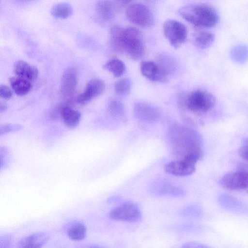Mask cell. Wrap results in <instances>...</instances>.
Here are the masks:
<instances>
[{
	"label": "cell",
	"instance_id": "obj_29",
	"mask_svg": "<svg viewBox=\"0 0 248 248\" xmlns=\"http://www.w3.org/2000/svg\"><path fill=\"white\" fill-rule=\"evenodd\" d=\"M239 154L244 159L248 160V138L244 139L239 150Z\"/></svg>",
	"mask_w": 248,
	"mask_h": 248
},
{
	"label": "cell",
	"instance_id": "obj_27",
	"mask_svg": "<svg viewBox=\"0 0 248 248\" xmlns=\"http://www.w3.org/2000/svg\"><path fill=\"white\" fill-rule=\"evenodd\" d=\"M21 128V126L18 124H7L1 125L0 128V135L4 134L13 131H16Z\"/></svg>",
	"mask_w": 248,
	"mask_h": 248
},
{
	"label": "cell",
	"instance_id": "obj_2",
	"mask_svg": "<svg viewBox=\"0 0 248 248\" xmlns=\"http://www.w3.org/2000/svg\"><path fill=\"white\" fill-rule=\"evenodd\" d=\"M170 143L172 155L178 159H183L193 153L202 151V137L194 130L171 136Z\"/></svg>",
	"mask_w": 248,
	"mask_h": 248
},
{
	"label": "cell",
	"instance_id": "obj_13",
	"mask_svg": "<svg viewBox=\"0 0 248 248\" xmlns=\"http://www.w3.org/2000/svg\"><path fill=\"white\" fill-rule=\"evenodd\" d=\"M134 112L139 119L144 122H153L159 117L158 110L146 103H137L134 106Z\"/></svg>",
	"mask_w": 248,
	"mask_h": 248
},
{
	"label": "cell",
	"instance_id": "obj_31",
	"mask_svg": "<svg viewBox=\"0 0 248 248\" xmlns=\"http://www.w3.org/2000/svg\"><path fill=\"white\" fill-rule=\"evenodd\" d=\"M7 108V106L5 103H0V112L4 111Z\"/></svg>",
	"mask_w": 248,
	"mask_h": 248
},
{
	"label": "cell",
	"instance_id": "obj_9",
	"mask_svg": "<svg viewBox=\"0 0 248 248\" xmlns=\"http://www.w3.org/2000/svg\"><path fill=\"white\" fill-rule=\"evenodd\" d=\"M105 89L104 81L100 78H93L87 84L84 92L78 96L77 101L81 105L87 104L101 95Z\"/></svg>",
	"mask_w": 248,
	"mask_h": 248
},
{
	"label": "cell",
	"instance_id": "obj_4",
	"mask_svg": "<svg viewBox=\"0 0 248 248\" xmlns=\"http://www.w3.org/2000/svg\"><path fill=\"white\" fill-rule=\"evenodd\" d=\"M216 103V97L211 93L198 90L188 95L186 103L190 111L194 113H204L212 109Z\"/></svg>",
	"mask_w": 248,
	"mask_h": 248
},
{
	"label": "cell",
	"instance_id": "obj_16",
	"mask_svg": "<svg viewBox=\"0 0 248 248\" xmlns=\"http://www.w3.org/2000/svg\"><path fill=\"white\" fill-rule=\"evenodd\" d=\"M154 190L157 195L180 197L185 194L181 187L167 182H158L154 186Z\"/></svg>",
	"mask_w": 248,
	"mask_h": 248
},
{
	"label": "cell",
	"instance_id": "obj_30",
	"mask_svg": "<svg viewBox=\"0 0 248 248\" xmlns=\"http://www.w3.org/2000/svg\"><path fill=\"white\" fill-rule=\"evenodd\" d=\"M133 0H116L117 2L123 5L127 4L132 2Z\"/></svg>",
	"mask_w": 248,
	"mask_h": 248
},
{
	"label": "cell",
	"instance_id": "obj_6",
	"mask_svg": "<svg viewBox=\"0 0 248 248\" xmlns=\"http://www.w3.org/2000/svg\"><path fill=\"white\" fill-rule=\"evenodd\" d=\"M164 34L175 48L181 46L187 38V30L182 23L175 20H168L163 26Z\"/></svg>",
	"mask_w": 248,
	"mask_h": 248
},
{
	"label": "cell",
	"instance_id": "obj_32",
	"mask_svg": "<svg viewBox=\"0 0 248 248\" xmlns=\"http://www.w3.org/2000/svg\"><path fill=\"white\" fill-rule=\"evenodd\" d=\"M20 1H22V2H27V1H31V0H18Z\"/></svg>",
	"mask_w": 248,
	"mask_h": 248
},
{
	"label": "cell",
	"instance_id": "obj_8",
	"mask_svg": "<svg viewBox=\"0 0 248 248\" xmlns=\"http://www.w3.org/2000/svg\"><path fill=\"white\" fill-rule=\"evenodd\" d=\"M109 216L115 220L135 222L140 219L141 212L136 205L126 202L111 210Z\"/></svg>",
	"mask_w": 248,
	"mask_h": 248
},
{
	"label": "cell",
	"instance_id": "obj_5",
	"mask_svg": "<svg viewBox=\"0 0 248 248\" xmlns=\"http://www.w3.org/2000/svg\"><path fill=\"white\" fill-rule=\"evenodd\" d=\"M128 19L133 24L143 28H149L154 24L153 15L150 9L141 3H135L126 10Z\"/></svg>",
	"mask_w": 248,
	"mask_h": 248
},
{
	"label": "cell",
	"instance_id": "obj_20",
	"mask_svg": "<svg viewBox=\"0 0 248 248\" xmlns=\"http://www.w3.org/2000/svg\"><path fill=\"white\" fill-rule=\"evenodd\" d=\"M9 81L13 90L19 96L28 93L32 87L30 81L18 77L11 78Z\"/></svg>",
	"mask_w": 248,
	"mask_h": 248
},
{
	"label": "cell",
	"instance_id": "obj_3",
	"mask_svg": "<svg viewBox=\"0 0 248 248\" xmlns=\"http://www.w3.org/2000/svg\"><path fill=\"white\" fill-rule=\"evenodd\" d=\"M118 46V52L124 53L132 60L140 59L144 52V46L140 31L133 27L124 28Z\"/></svg>",
	"mask_w": 248,
	"mask_h": 248
},
{
	"label": "cell",
	"instance_id": "obj_15",
	"mask_svg": "<svg viewBox=\"0 0 248 248\" xmlns=\"http://www.w3.org/2000/svg\"><path fill=\"white\" fill-rule=\"evenodd\" d=\"M14 72L17 77L30 81L36 79L38 75V70L35 66L22 60L15 63Z\"/></svg>",
	"mask_w": 248,
	"mask_h": 248
},
{
	"label": "cell",
	"instance_id": "obj_21",
	"mask_svg": "<svg viewBox=\"0 0 248 248\" xmlns=\"http://www.w3.org/2000/svg\"><path fill=\"white\" fill-rule=\"evenodd\" d=\"M72 6L68 3L62 2L54 5L51 9V15L55 18L61 19H67L73 14Z\"/></svg>",
	"mask_w": 248,
	"mask_h": 248
},
{
	"label": "cell",
	"instance_id": "obj_17",
	"mask_svg": "<svg viewBox=\"0 0 248 248\" xmlns=\"http://www.w3.org/2000/svg\"><path fill=\"white\" fill-rule=\"evenodd\" d=\"M61 115L65 125L70 128L78 125L81 118V114L78 111L69 107L62 108Z\"/></svg>",
	"mask_w": 248,
	"mask_h": 248
},
{
	"label": "cell",
	"instance_id": "obj_23",
	"mask_svg": "<svg viewBox=\"0 0 248 248\" xmlns=\"http://www.w3.org/2000/svg\"><path fill=\"white\" fill-rule=\"evenodd\" d=\"M67 234L69 237L73 240H81L86 236V227L81 222H75L68 228Z\"/></svg>",
	"mask_w": 248,
	"mask_h": 248
},
{
	"label": "cell",
	"instance_id": "obj_18",
	"mask_svg": "<svg viewBox=\"0 0 248 248\" xmlns=\"http://www.w3.org/2000/svg\"><path fill=\"white\" fill-rule=\"evenodd\" d=\"M215 39V34L207 31H199L193 35V43L195 46L201 49L210 47Z\"/></svg>",
	"mask_w": 248,
	"mask_h": 248
},
{
	"label": "cell",
	"instance_id": "obj_12",
	"mask_svg": "<svg viewBox=\"0 0 248 248\" xmlns=\"http://www.w3.org/2000/svg\"><path fill=\"white\" fill-rule=\"evenodd\" d=\"M78 84L76 71L72 68L66 69L61 80V92L66 97L71 96L75 92Z\"/></svg>",
	"mask_w": 248,
	"mask_h": 248
},
{
	"label": "cell",
	"instance_id": "obj_19",
	"mask_svg": "<svg viewBox=\"0 0 248 248\" xmlns=\"http://www.w3.org/2000/svg\"><path fill=\"white\" fill-rule=\"evenodd\" d=\"M98 15L103 19L109 21L114 16V7L112 2L109 0H98L95 6Z\"/></svg>",
	"mask_w": 248,
	"mask_h": 248
},
{
	"label": "cell",
	"instance_id": "obj_7",
	"mask_svg": "<svg viewBox=\"0 0 248 248\" xmlns=\"http://www.w3.org/2000/svg\"><path fill=\"white\" fill-rule=\"evenodd\" d=\"M219 183L224 188L230 190L248 189V171L239 170L228 172L221 178Z\"/></svg>",
	"mask_w": 248,
	"mask_h": 248
},
{
	"label": "cell",
	"instance_id": "obj_1",
	"mask_svg": "<svg viewBox=\"0 0 248 248\" xmlns=\"http://www.w3.org/2000/svg\"><path fill=\"white\" fill-rule=\"evenodd\" d=\"M179 13L187 22L204 28L215 27L219 20L216 9L205 3L192 4L183 6L179 9Z\"/></svg>",
	"mask_w": 248,
	"mask_h": 248
},
{
	"label": "cell",
	"instance_id": "obj_25",
	"mask_svg": "<svg viewBox=\"0 0 248 248\" xmlns=\"http://www.w3.org/2000/svg\"><path fill=\"white\" fill-rule=\"evenodd\" d=\"M131 87L130 80L128 78H123L115 83L114 90L117 94L120 96H124L129 93Z\"/></svg>",
	"mask_w": 248,
	"mask_h": 248
},
{
	"label": "cell",
	"instance_id": "obj_24",
	"mask_svg": "<svg viewBox=\"0 0 248 248\" xmlns=\"http://www.w3.org/2000/svg\"><path fill=\"white\" fill-rule=\"evenodd\" d=\"M104 69L111 72L114 77L118 78L125 72L124 63L120 60L114 59L109 60L103 66Z\"/></svg>",
	"mask_w": 248,
	"mask_h": 248
},
{
	"label": "cell",
	"instance_id": "obj_14",
	"mask_svg": "<svg viewBox=\"0 0 248 248\" xmlns=\"http://www.w3.org/2000/svg\"><path fill=\"white\" fill-rule=\"evenodd\" d=\"M49 238L50 235L46 232H37L21 239L17 244V247L22 248H41Z\"/></svg>",
	"mask_w": 248,
	"mask_h": 248
},
{
	"label": "cell",
	"instance_id": "obj_11",
	"mask_svg": "<svg viewBox=\"0 0 248 248\" xmlns=\"http://www.w3.org/2000/svg\"><path fill=\"white\" fill-rule=\"evenodd\" d=\"M140 70L141 74L150 80L166 82L168 80V75L155 62L152 61L142 62L140 63Z\"/></svg>",
	"mask_w": 248,
	"mask_h": 248
},
{
	"label": "cell",
	"instance_id": "obj_28",
	"mask_svg": "<svg viewBox=\"0 0 248 248\" xmlns=\"http://www.w3.org/2000/svg\"><path fill=\"white\" fill-rule=\"evenodd\" d=\"M12 91L10 88L5 85H1L0 86V97L5 99H8L12 96Z\"/></svg>",
	"mask_w": 248,
	"mask_h": 248
},
{
	"label": "cell",
	"instance_id": "obj_10",
	"mask_svg": "<svg viewBox=\"0 0 248 248\" xmlns=\"http://www.w3.org/2000/svg\"><path fill=\"white\" fill-rule=\"evenodd\" d=\"M195 164L184 159H177L167 163L165 166L166 172L177 176H186L195 170Z\"/></svg>",
	"mask_w": 248,
	"mask_h": 248
},
{
	"label": "cell",
	"instance_id": "obj_22",
	"mask_svg": "<svg viewBox=\"0 0 248 248\" xmlns=\"http://www.w3.org/2000/svg\"><path fill=\"white\" fill-rule=\"evenodd\" d=\"M232 60L236 63L244 64L248 60V46L238 45L232 48L230 52Z\"/></svg>",
	"mask_w": 248,
	"mask_h": 248
},
{
	"label": "cell",
	"instance_id": "obj_26",
	"mask_svg": "<svg viewBox=\"0 0 248 248\" xmlns=\"http://www.w3.org/2000/svg\"><path fill=\"white\" fill-rule=\"evenodd\" d=\"M108 108L109 113L114 117L119 118L124 114V108L123 104L119 100L116 99L109 101Z\"/></svg>",
	"mask_w": 248,
	"mask_h": 248
}]
</instances>
